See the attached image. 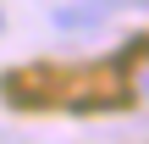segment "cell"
Listing matches in <instances>:
<instances>
[{
    "instance_id": "cell-2",
    "label": "cell",
    "mask_w": 149,
    "mask_h": 144,
    "mask_svg": "<svg viewBox=\"0 0 149 144\" xmlns=\"http://www.w3.org/2000/svg\"><path fill=\"white\" fill-rule=\"evenodd\" d=\"M0 28H6V11H0Z\"/></svg>"
},
{
    "instance_id": "cell-1",
    "label": "cell",
    "mask_w": 149,
    "mask_h": 144,
    "mask_svg": "<svg viewBox=\"0 0 149 144\" xmlns=\"http://www.w3.org/2000/svg\"><path fill=\"white\" fill-rule=\"evenodd\" d=\"M111 6H116V0H66V6L50 11V28H61V33H88V28H100V22L111 17Z\"/></svg>"
}]
</instances>
